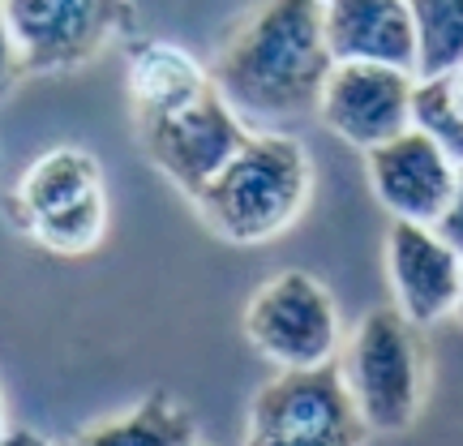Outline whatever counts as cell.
<instances>
[{"label":"cell","mask_w":463,"mask_h":446,"mask_svg":"<svg viewBox=\"0 0 463 446\" xmlns=\"http://www.w3.org/2000/svg\"><path fill=\"white\" fill-rule=\"evenodd\" d=\"M335 69L322 0H262L223 39L211 82L241 120H292L317 112Z\"/></svg>","instance_id":"cell-1"},{"label":"cell","mask_w":463,"mask_h":446,"mask_svg":"<svg viewBox=\"0 0 463 446\" xmlns=\"http://www.w3.org/2000/svg\"><path fill=\"white\" fill-rule=\"evenodd\" d=\"M314 194V164L297 138L275 129L249 133V142L232 155L223 172L202 189L198 211L232 245L275 241L305 215Z\"/></svg>","instance_id":"cell-2"},{"label":"cell","mask_w":463,"mask_h":446,"mask_svg":"<svg viewBox=\"0 0 463 446\" xmlns=\"http://www.w3.org/2000/svg\"><path fill=\"white\" fill-rule=\"evenodd\" d=\"M339 374L369 433H403L420 413L425 361L416 327L399 309H373L356 322Z\"/></svg>","instance_id":"cell-3"},{"label":"cell","mask_w":463,"mask_h":446,"mask_svg":"<svg viewBox=\"0 0 463 446\" xmlns=\"http://www.w3.org/2000/svg\"><path fill=\"white\" fill-rule=\"evenodd\" d=\"M369 425L335 365L279 369L253 395L245 446H364Z\"/></svg>","instance_id":"cell-4"},{"label":"cell","mask_w":463,"mask_h":446,"mask_svg":"<svg viewBox=\"0 0 463 446\" xmlns=\"http://www.w3.org/2000/svg\"><path fill=\"white\" fill-rule=\"evenodd\" d=\"M17 206L26 211L31 236L52 253L95 249L108 228L99 159L82 147H56L39 155L17 181Z\"/></svg>","instance_id":"cell-5"},{"label":"cell","mask_w":463,"mask_h":446,"mask_svg":"<svg viewBox=\"0 0 463 446\" xmlns=\"http://www.w3.org/2000/svg\"><path fill=\"white\" fill-rule=\"evenodd\" d=\"M245 335L279 369H322L339 352V309L314 275L283 270L249 297Z\"/></svg>","instance_id":"cell-6"},{"label":"cell","mask_w":463,"mask_h":446,"mask_svg":"<svg viewBox=\"0 0 463 446\" xmlns=\"http://www.w3.org/2000/svg\"><path fill=\"white\" fill-rule=\"evenodd\" d=\"M5 14L31 73H65L95 61L133 26V0H5Z\"/></svg>","instance_id":"cell-7"},{"label":"cell","mask_w":463,"mask_h":446,"mask_svg":"<svg viewBox=\"0 0 463 446\" xmlns=\"http://www.w3.org/2000/svg\"><path fill=\"white\" fill-rule=\"evenodd\" d=\"M137 133H142L150 164L189 198H198L232 155L249 142L245 120L219 90H206L198 103H189L181 112L137 120Z\"/></svg>","instance_id":"cell-8"},{"label":"cell","mask_w":463,"mask_h":446,"mask_svg":"<svg viewBox=\"0 0 463 446\" xmlns=\"http://www.w3.org/2000/svg\"><path fill=\"white\" fill-rule=\"evenodd\" d=\"M416 73L395 65H369V61H344L331 69L317 116L331 133L356 150H378L382 142L412 129Z\"/></svg>","instance_id":"cell-9"},{"label":"cell","mask_w":463,"mask_h":446,"mask_svg":"<svg viewBox=\"0 0 463 446\" xmlns=\"http://www.w3.org/2000/svg\"><path fill=\"white\" fill-rule=\"evenodd\" d=\"M455 176L459 164L416 125L369 150V189L403 223L433 228L455 194Z\"/></svg>","instance_id":"cell-10"},{"label":"cell","mask_w":463,"mask_h":446,"mask_svg":"<svg viewBox=\"0 0 463 446\" xmlns=\"http://www.w3.org/2000/svg\"><path fill=\"white\" fill-rule=\"evenodd\" d=\"M386 275H391L395 309L412 327H433L459 309L463 253H455L438 236V228L395 219L386 236Z\"/></svg>","instance_id":"cell-11"},{"label":"cell","mask_w":463,"mask_h":446,"mask_svg":"<svg viewBox=\"0 0 463 446\" xmlns=\"http://www.w3.org/2000/svg\"><path fill=\"white\" fill-rule=\"evenodd\" d=\"M322 22L335 65L369 61L412 73L416 34L408 0H322Z\"/></svg>","instance_id":"cell-12"},{"label":"cell","mask_w":463,"mask_h":446,"mask_svg":"<svg viewBox=\"0 0 463 446\" xmlns=\"http://www.w3.org/2000/svg\"><path fill=\"white\" fill-rule=\"evenodd\" d=\"M206 90H215L211 73L181 43L146 39L129 52V100L137 120L181 112L189 103H198Z\"/></svg>","instance_id":"cell-13"},{"label":"cell","mask_w":463,"mask_h":446,"mask_svg":"<svg viewBox=\"0 0 463 446\" xmlns=\"http://www.w3.org/2000/svg\"><path fill=\"white\" fill-rule=\"evenodd\" d=\"M73 446H202L198 421L189 416L181 399L167 391L146 395L133 413L99 421L73 438Z\"/></svg>","instance_id":"cell-14"},{"label":"cell","mask_w":463,"mask_h":446,"mask_svg":"<svg viewBox=\"0 0 463 446\" xmlns=\"http://www.w3.org/2000/svg\"><path fill=\"white\" fill-rule=\"evenodd\" d=\"M416 34V82L463 69V0H408Z\"/></svg>","instance_id":"cell-15"},{"label":"cell","mask_w":463,"mask_h":446,"mask_svg":"<svg viewBox=\"0 0 463 446\" xmlns=\"http://www.w3.org/2000/svg\"><path fill=\"white\" fill-rule=\"evenodd\" d=\"M412 125L430 133L433 142L463 167V69H455L447 78L416 82Z\"/></svg>","instance_id":"cell-16"},{"label":"cell","mask_w":463,"mask_h":446,"mask_svg":"<svg viewBox=\"0 0 463 446\" xmlns=\"http://www.w3.org/2000/svg\"><path fill=\"white\" fill-rule=\"evenodd\" d=\"M17 73H26V65H22V48H17V39H14L5 0H0V100L9 95V86L17 82Z\"/></svg>","instance_id":"cell-17"},{"label":"cell","mask_w":463,"mask_h":446,"mask_svg":"<svg viewBox=\"0 0 463 446\" xmlns=\"http://www.w3.org/2000/svg\"><path fill=\"white\" fill-rule=\"evenodd\" d=\"M433 228H438V236H442L455 253H463V167H459V176H455V194H450L447 211H442V219H438Z\"/></svg>","instance_id":"cell-18"},{"label":"cell","mask_w":463,"mask_h":446,"mask_svg":"<svg viewBox=\"0 0 463 446\" xmlns=\"http://www.w3.org/2000/svg\"><path fill=\"white\" fill-rule=\"evenodd\" d=\"M0 446H52V442L34 430H9L5 438H0Z\"/></svg>","instance_id":"cell-19"},{"label":"cell","mask_w":463,"mask_h":446,"mask_svg":"<svg viewBox=\"0 0 463 446\" xmlns=\"http://www.w3.org/2000/svg\"><path fill=\"white\" fill-rule=\"evenodd\" d=\"M455 314H459V322H463V288H459V309H455Z\"/></svg>","instance_id":"cell-20"},{"label":"cell","mask_w":463,"mask_h":446,"mask_svg":"<svg viewBox=\"0 0 463 446\" xmlns=\"http://www.w3.org/2000/svg\"><path fill=\"white\" fill-rule=\"evenodd\" d=\"M0 421H5V408H0ZM0 438H5V430H0Z\"/></svg>","instance_id":"cell-21"}]
</instances>
